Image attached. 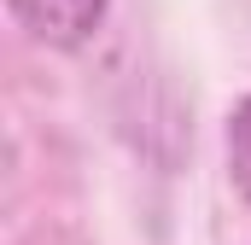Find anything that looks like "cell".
<instances>
[{"mask_svg":"<svg viewBox=\"0 0 251 245\" xmlns=\"http://www.w3.org/2000/svg\"><path fill=\"white\" fill-rule=\"evenodd\" d=\"M6 6L47 47H82L105 18V0H6Z\"/></svg>","mask_w":251,"mask_h":245,"instance_id":"1","label":"cell"},{"mask_svg":"<svg viewBox=\"0 0 251 245\" xmlns=\"http://www.w3.org/2000/svg\"><path fill=\"white\" fill-rule=\"evenodd\" d=\"M228 175L251 198V94L234 105V117H228Z\"/></svg>","mask_w":251,"mask_h":245,"instance_id":"2","label":"cell"}]
</instances>
